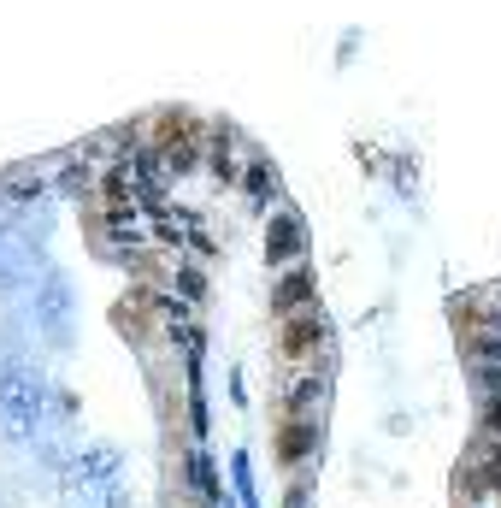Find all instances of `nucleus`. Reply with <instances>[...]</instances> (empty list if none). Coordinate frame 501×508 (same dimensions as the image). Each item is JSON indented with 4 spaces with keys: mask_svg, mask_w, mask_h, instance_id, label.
<instances>
[{
    "mask_svg": "<svg viewBox=\"0 0 501 508\" xmlns=\"http://www.w3.org/2000/svg\"><path fill=\"white\" fill-rule=\"evenodd\" d=\"M312 402H324V378H319V373H307V378L290 384V408H295V420H312V414H307Z\"/></svg>",
    "mask_w": 501,
    "mask_h": 508,
    "instance_id": "9",
    "label": "nucleus"
},
{
    "mask_svg": "<svg viewBox=\"0 0 501 508\" xmlns=\"http://www.w3.org/2000/svg\"><path fill=\"white\" fill-rule=\"evenodd\" d=\"M189 485L200 491V497H219V473H212L207 455H189Z\"/></svg>",
    "mask_w": 501,
    "mask_h": 508,
    "instance_id": "11",
    "label": "nucleus"
},
{
    "mask_svg": "<svg viewBox=\"0 0 501 508\" xmlns=\"http://www.w3.org/2000/svg\"><path fill=\"white\" fill-rule=\"evenodd\" d=\"M178 290H183V295H200L207 284H200V272H195V266H178Z\"/></svg>",
    "mask_w": 501,
    "mask_h": 508,
    "instance_id": "13",
    "label": "nucleus"
},
{
    "mask_svg": "<svg viewBox=\"0 0 501 508\" xmlns=\"http://www.w3.org/2000/svg\"><path fill=\"white\" fill-rule=\"evenodd\" d=\"M301 249H307V225H301L295 213H278L266 231V260H295Z\"/></svg>",
    "mask_w": 501,
    "mask_h": 508,
    "instance_id": "3",
    "label": "nucleus"
},
{
    "mask_svg": "<svg viewBox=\"0 0 501 508\" xmlns=\"http://www.w3.org/2000/svg\"><path fill=\"white\" fill-rule=\"evenodd\" d=\"M0 420H6L12 443H30L36 426H42V378L18 361L0 367Z\"/></svg>",
    "mask_w": 501,
    "mask_h": 508,
    "instance_id": "1",
    "label": "nucleus"
},
{
    "mask_svg": "<svg viewBox=\"0 0 501 508\" xmlns=\"http://www.w3.org/2000/svg\"><path fill=\"white\" fill-rule=\"evenodd\" d=\"M312 443H319V420H295V426L283 431V455H290V461H301Z\"/></svg>",
    "mask_w": 501,
    "mask_h": 508,
    "instance_id": "10",
    "label": "nucleus"
},
{
    "mask_svg": "<svg viewBox=\"0 0 501 508\" xmlns=\"http://www.w3.org/2000/svg\"><path fill=\"white\" fill-rule=\"evenodd\" d=\"M107 225H112V237H118V243H142V213H136V202H112Z\"/></svg>",
    "mask_w": 501,
    "mask_h": 508,
    "instance_id": "8",
    "label": "nucleus"
},
{
    "mask_svg": "<svg viewBox=\"0 0 501 508\" xmlns=\"http://www.w3.org/2000/svg\"><path fill=\"white\" fill-rule=\"evenodd\" d=\"M324 343V314L319 307H301V314H290V326H283V349L290 355H307Z\"/></svg>",
    "mask_w": 501,
    "mask_h": 508,
    "instance_id": "5",
    "label": "nucleus"
},
{
    "mask_svg": "<svg viewBox=\"0 0 501 508\" xmlns=\"http://www.w3.org/2000/svg\"><path fill=\"white\" fill-rule=\"evenodd\" d=\"M484 431L501 438V402H484Z\"/></svg>",
    "mask_w": 501,
    "mask_h": 508,
    "instance_id": "14",
    "label": "nucleus"
},
{
    "mask_svg": "<svg viewBox=\"0 0 501 508\" xmlns=\"http://www.w3.org/2000/svg\"><path fill=\"white\" fill-rule=\"evenodd\" d=\"M501 485V438L490 431H478V438L466 443V467H460V491H472V497H490Z\"/></svg>",
    "mask_w": 501,
    "mask_h": 508,
    "instance_id": "2",
    "label": "nucleus"
},
{
    "mask_svg": "<svg viewBox=\"0 0 501 508\" xmlns=\"http://www.w3.org/2000/svg\"><path fill=\"white\" fill-rule=\"evenodd\" d=\"M271 190H278V171H271V166H254V171H248V195H254V202H266Z\"/></svg>",
    "mask_w": 501,
    "mask_h": 508,
    "instance_id": "12",
    "label": "nucleus"
},
{
    "mask_svg": "<svg viewBox=\"0 0 501 508\" xmlns=\"http://www.w3.org/2000/svg\"><path fill=\"white\" fill-rule=\"evenodd\" d=\"M312 295H319L312 272H290V278L271 290V307H278V314H301V307H312Z\"/></svg>",
    "mask_w": 501,
    "mask_h": 508,
    "instance_id": "6",
    "label": "nucleus"
},
{
    "mask_svg": "<svg viewBox=\"0 0 501 508\" xmlns=\"http://www.w3.org/2000/svg\"><path fill=\"white\" fill-rule=\"evenodd\" d=\"M71 479H77V485H112V479H118V455H112V450H89Z\"/></svg>",
    "mask_w": 501,
    "mask_h": 508,
    "instance_id": "7",
    "label": "nucleus"
},
{
    "mask_svg": "<svg viewBox=\"0 0 501 508\" xmlns=\"http://www.w3.org/2000/svg\"><path fill=\"white\" fill-rule=\"evenodd\" d=\"M36 307H42V331H47L54 343H66V326H71V295H66V284L47 278V284H42V302H36Z\"/></svg>",
    "mask_w": 501,
    "mask_h": 508,
    "instance_id": "4",
    "label": "nucleus"
},
{
    "mask_svg": "<svg viewBox=\"0 0 501 508\" xmlns=\"http://www.w3.org/2000/svg\"><path fill=\"white\" fill-rule=\"evenodd\" d=\"M496 295H501V290H496Z\"/></svg>",
    "mask_w": 501,
    "mask_h": 508,
    "instance_id": "15",
    "label": "nucleus"
}]
</instances>
